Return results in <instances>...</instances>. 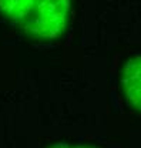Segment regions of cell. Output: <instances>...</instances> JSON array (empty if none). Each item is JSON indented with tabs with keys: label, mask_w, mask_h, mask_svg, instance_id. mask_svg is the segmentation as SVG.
Wrapping results in <instances>:
<instances>
[{
	"label": "cell",
	"mask_w": 141,
	"mask_h": 148,
	"mask_svg": "<svg viewBox=\"0 0 141 148\" xmlns=\"http://www.w3.org/2000/svg\"><path fill=\"white\" fill-rule=\"evenodd\" d=\"M52 148H96V147H88V145H71V144H58L57 147H52Z\"/></svg>",
	"instance_id": "cell-3"
},
{
	"label": "cell",
	"mask_w": 141,
	"mask_h": 148,
	"mask_svg": "<svg viewBox=\"0 0 141 148\" xmlns=\"http://www.w3.org/2000/svg\"><path fill=\"white\" fill-rule=\"evenodd\" d=\"M0 13L29 36L56 38L66 29L70 0H0Z\"/></svg>",
	"instance_id": "cell-1"
},
{
	"label": "cell",
	"mask_w": 141,
	"mask_h": 148,
	"mask_svg": "<svg viewBox=\"0 0 141 148\" xmlns=\"http://www.w3.org/2000/svg\"><path fill=\"white\" fill-rule=\"evenodd\" d=\"M141 64L140 56H133L123 67L121 84L127 98V103L131 108H140V90H141Z\"/></svg>",
	"instance_id": "cell-2"
}]
</instances>
